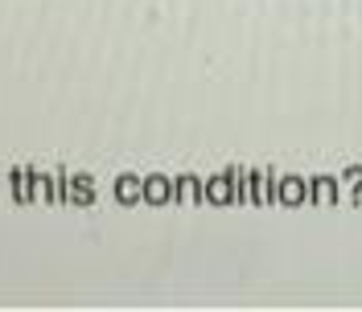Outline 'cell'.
Here are the masks:
<instances>
[{
  "mask_svg": "<svg viewBox=\"0 0 362 312\" xmlns=\"http://www.w3.org/2000/svg\"><path fill=\"white\" fill-rule=\"evenodd\" d=\"M169 193H173V189H169V181L165 177H148L144 181V201H148V205H165Z\"/></svg>",
  "mask_w": 362,
  "mask_h": 312,
  "instance_id": "1",
  "label": "cell"
},
{
  "mask_svg": "<svg viewBox=\"0 0 362 312\" xmlns=\"http://www.w3.org/2000/svg\"><path fill=\"white\" fill-rule=\"evenodd\" d=\"M115 189H119V201H128V205H132V193H136V181L132 177H124V181H119V185H115Z\"/></svg>",
  "mask_w": 362,
  "mask_h": 312,
  "instance_id": "2",
  "label": "cell"
}]
</instances>
